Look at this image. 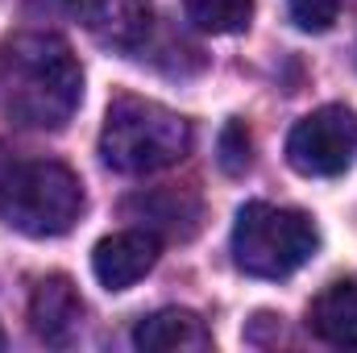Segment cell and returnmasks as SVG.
I'll return each instance as SVG.
<instances>
[{"instance_id": "obj_1", "label": "cell", "mask_w": 357, "mask_h": 353, "mask_svg": "<svg viewBox=\"0 0 357 353\" xmlns=\"http://www.w3.org/2000/svg\"><path fill=\"white\" fill-rule=\"evenodd\" d=\"M8 117L25 129H63L84 96V71L59 33H17L0 50Z\"/></svg>"}, {"instance_id": "obj_2", "label": "cell", "mask_w": 357, "mask_h": 353, "mask_svg": "<svg viewBox=\"0 0 357 353\" xmlns=\"http://www.w3.org/2000/svg\"><path fill=\"white\" fill-rule=\"evenodd\" d=\"M191 125L175 108L142 96H116L104 112L100 158L116 175H154L187 158Z\"/></svg>"}, {"instance_id": "obj_3", "label": "cell", "mask_w": 357, "mask_h": 353, "mask_svg": "<svg viewBox=\"0 0 357 353\" xmlns=\"http://www.w3.org/2000/svg\"><path fill=\"white\" fill-rule=\"evenodd\" d=\"M84 212V183L50 158H0V220L25 237H63Z\"/></svg>"}, {"instance_id": "obj_4", "label": "cell", "mask_w": 357, "mask_h": 353, "mask_svg": "<svg viewBox=\"0 0 357 353\" xmlns=\"http://www.w3.org/2000/svg\"><path fill=\"white\" fill-rule=\"evenodd\" d=\"M320 246V233L307 212L245 204L233 225V262L250 278H287Z\"/></svg>"}, {"instance_id": "obj_5", "label": "cell", "mask_w": 357, "mask_h": 353, "mask_svg": "<svg viewBox=\"0 0 357 353\" xmlns=\"http://www.w3.org/2000/svg\"><path fill=\"white\" fill-rule=\"evenodd\" d=\"M357 158V112L345 104H324L295 121L287 133V163L307 179H333Z\"/></svg>"}, {"instance_id": "obj_6", "label": "cell", "mask_w": 357, "mask_h": 353, "mask_svg": "<svg viewBox=\"0 0 357 353\" xmlns=\"http://www.w3.org/2000/svg\"><path fill=\"white\" fill-rule=\"evenodd\" d=\"M158 233L150 229H125V233H112L96 246L91 254V270H96V283L104 291H129L137 278H146L154 262H158Z\"/></svg>"}, {"instance_id": "obj_7", "label": "cell", "mask_w": 357, "mask_h": 353, "mask_svg": "<svg viewBox=\"0 0 357 353\" xmlns=\"http://www.w3.org/2000/svg\"><path fill=\"white\" fill-rule=\"evenodd\" d=\"M84 320V299L67 274H46L29 295V324L46 345H71Z\"/></svg>"}, {"instance_id": "obj_8", "label": "cell", "mask_w": 357, "mask_h": 353, "mask_svg": "<svg viewBox=\"0 0 357 353\" xmlns=\"http://www.w3.org/2000/svg\"><path fill=\"white\" fill-rule=\"evenodd\" d=\"M88 29L112 50L121 54H137L150 42L154 29V8L150 0H88L84 4Z\"/></svg>"}, {"instance_id": "obj_9", "label": "cell", "mask_w": 357, "mask_h": 353, "mask_svg": "<svg viewBox=\"0 0 357 353\" xmlns=\"http://www.w3.org/2000/svg\"><path fill=\"white\" fill-rule=\"evenodd\" d=\"M307 329L324 345L357 350V283H349V278L328 283L307 308Z\"/></svg>"}, {"instance_id": "obj_10", "label": "cell", "mask_w": 357, "mask_h": 353, "mask_svg": "<svg viewBox=\"0 0 357 353\" xmlns=\"http://www.w3.org/2000/svg\"><path fill=\"white\" fill-rule=\"evenodd\" d=\"M125 216H133L142 229L150 233H167V237H191L199 229V200L187 191H142L125 200Z\"/></svg>"}, {"instance_id": "obj_11", "label": "cell", "mask_w": 357, "mask_h": 353, "mask_svg": "<svg viewBox=\"0 0 357 353\" xmlns=\"http://www.w3.org/2000/svg\"><path fill=\"white\" fill-rule=\"evenodd\" d=\"M133 345L146 353H187V350H208L212 333L204 329V320L195 312L183 308H162L154 316H146L133 329Z\"/></svg>"}, {"instance_id": "obj_12", "label": "cell", "mask_w": 357, "mask_h": 353, "mask_svg": "<svg viewBox=\"0 0 357 353\" xmlns=\"http://www.w3.org/2000/svg\"><path fill=\"white\" fill-rule=\"evenodd\" d=\"M187 21L204 33H241L254 17V0H183Z\"/></svg>"}, {"instance_id": "obj_13", "label": "cell", "mask_w": 357, "mask_h": 353, "mask_svg": "<svg viewBox=\"0 0 357 353\" xmlns=\"http://www.w3.org/2000/svg\"><path fill=\"white\" fill-rule=\"evenodd\" d=\"M287 8L303 33H324L341 17V0H287Z\"/></svg>"}, {"instance_id": "obj_14", "label": "cell", "mask_w": 357, "mask_h": 353, "mask_svg": "<svg viewBox=\"0 0 357 353\" xmlns=\"http://www.w3.org/2000/svg\"><path fill=\"white\" fill-rule=\"evenodd\" d=\"M220 167L229 175H241L250 167V133L241 121H229L225 133H220Z\"/></svg>"}, {"instance_id": "obj_15", "label": "cell", "mask_w": 357, "mask_h": 353, "mask_svg": "<svg viewBox=\"0 0 357 353\" xmlns=\"http://www.w3.org/2000/svg\"><path fill=\"white\" fill-rule=\"evenodd\" d=\"M0 350H4V329H0Z\"/></svg>"}]
</instances>
